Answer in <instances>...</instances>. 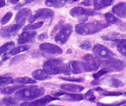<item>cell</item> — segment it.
I'll list each match as a JSON object with an SVG mask.
<instances>
[{
	"instance_id": "obj_10",
	"label": "cell",
	"mask_w": 126,
	"mask_h": 106,
	"mask_svg": "<svg viewBox=\"0 0 126 106\" xmlns=\"http://www.w3.org/2000/svg\"><path fill=\"white\" fill-rule=\"evenodd\" d=\"M70 14L72 17H76L83 16L85 17H91L97 15L99 13L92 10L85 9L80 7H76L71 10Z\"/></svg>"
},
{
	"instance_id": "obj_12",
	"label": "cell",
	"mask_w": 126,
	"mask_h": 106,
	"mask_svg": "<svg viewBox=\"0 0 126 106\" xmlns=\"http://www.w3.org/2000/svg\"><path fill=\"white\" fill-rule=\"evenodd\" d=\"M51 94L56 97L64 96V100L69 101H79L84 99V96L81 94L69 93L62 91H52Z\"/></svg>"
},
{
	"instance_id": "obj_19",
	"label": "cell",
	"mask_w": 126,
	"mask_h": 106,
	"mask_svg": "<svg viewBox=\"0 0 126 106\" xmlns=\"http://www.w3.org/2000/svg\"><path fill=\"white\" fill-rule=\"evenodd\" d=\"M115 0H94V5L95 10L98 11L112 5Z\"/></svg>"
},
{
	"instance_id": "obj_47",
	"label": "cell",
	"mask_w": 126,
	"mask_h": 106,
	"mask_svg": "<svg viewBox=\"0 0 126 106\" xmlns=\"http://www.w3.org/2000/svg\"><path fill=\"white\" fill-rule=\"evenodd\" d=\"M19 0H7V1L9 3H11L12 4H15L18 2Z\"/></svg>"
},
{
	"instance_id": "obj_15",
	"label": "cell",
	"mask_w": 126,
	"mask_h": 106,
	"mask_svg": "<svg viewBox=\"0 0 126 106\" xmlns=\"http://www.w3.org/2000/svg\"><path fill=\"white\" fill-rule=\"evenodd\" d=\"M35 31H24L20 34L17 39V43L19 44H25L30 42L36 35Z\"/></svg>"
},
{
	"instance_id": "obj_21",
	"label": "cell",
	"mask_w": 126,
	"mask_h": 106,
	"mask_svg": "<svg viewBox=\"0 0 126 106\" xmlns=\"http://www.w3.org/2000/svg\"><path fill=\"white\" fill-rule=\"evenodd\" d=\"M69 64L73 74L77 75L84 72L81 62L78 61H73L69 62Z\"/></svg>"
},
{
	"instance_id": "obj_48",
	"label": "cell",
	"mask_w": 126,
	"mask_h": 106,
	"mask_svg": "<svg viewBox=\"0 0 126 106\" xmlns=\"http://www.w3.org/2000/svg\"><path fill=\"white\" fill-rule=\"evenodd\" d=\"M6 5L5 2L4 0H0V8H2Z\"/></svg>"
},
{
	"instance_id": "obj_44",
	"label": "cell",
	"mask_w": 126,
	"mask_h": 106,
	"mask_svg": "<svg viewBox=\"0 0 126 106\" xmlns=\"http://www.w3.org/2000/svg\"><path fill=\"white\" fill-rule=\"evenodd\" d=\"M117 50L119 52V53L121 54L122 56H124V57H125L126 58V50L121 48L120 47H117Z\"/></svg>"
},
{
	"instance_id": "obj_31",
	"label": "cell",
	"mask_w": 126,
	"mask_h": 106,
	"mask_svg": "<svg viewBox=\"0 0 126 106\" xmlns=\"http://www.w3.org/2000/svg\"><path fill=\"white\" fill-rule=\"evenodd\" d=\"M17 99H15L12 97L4 98L2 99L3 103L6 106H16L17 105Z\"/></svg>"
},
{
	"instance_id": "obj_17",
	"label": "cell",
	"mask_w": 126,
	"mask_h": 106,
	"mask_svg": "<svg viewBox=\"0 0 126 106\" xmlns=\"http://www.w3.org/2000/svg\"><path fill=\"white\" fill-rule=\"evenodd\" d=\"M50 75H51L46 72L44 69H37L32 74L33 78L38 81H44L50 79L51 78Z\"/></svg>"
},
{
	"instance_id": "obj_27",
	"label": "cell",
	"mask_w": 126,
	"mask_h": 106,
	"mask_svg": "<svg viewBox=\"0 0 126 106\" xmlns=\"http://www.w3.org/2000/svg\"><path fill=\"white\" fill-rule=\"evenodd\" d=\"M14 83L19 84H33L36 83V81L29 77H22L14 80Z\"/></svg>"
},
{
	"instance_id": "obj_23",
	"label": "cell",
	"mask_w": 126,
	"mask_h": 106,
	"mask_svg": "<svg viewBox=\"0 0 126 106\" xmlns=\"http://www.w3.org/2000/svg\"><path fill=\"white\" fill-rule=\"evenodd\" d=\"M24 87L22 85H14L12 86H9L0 90V93L3 95H10L15 92L17 90L23 88Z\"/></svg>"
},
{
	"instance_id": "obj_37",
	"label": "cell",
	"mask_w": 126,
	"mask_h": 106,
	"mask_svg": "<svg viewBox=\"0 0 126 106\" xmlns=\"http://www.w3.org/2000/svg\"><path fill=\"white\" fill-rule=\"evenodd\" d=\"M59 78L66 81H69V82H72L82 83L84 81V79L82 78H76V77H60Z\"/></svg>"
},
{
	"instance_id": "obj_13",
	"label": "cell",
	"mask_w": 126,
	"mask_h": 106,
	"mask_svg": "<svg viewBox=\"0 0 126 106\" xmlns=\"http://www.w3.org/2000/svg\"><path fill=\"white\" fill-rule=\"evenodd\" d=\"M60 100L59 98H58L56 97H53L50 95H46L40 99H38L32 102H25L22 103L20 106H45L52 101Z\"/></svg>"
},
{
	"instance_id": "obj_8",
	"label": "cell",
	"mask_w": 126,
	"mask_h": 106,
	"mask_svg": "<svg viewBox=\"0 0 126 106\" xmlns=\"http://www.w3.org/2000/svg\"><path fill=\"white\" fill-rule=\"evenodd\" d=\"M93 51L94 55L99 59L108 60L115 56L114 52L110 50L108 48L100 44L94 45Z\"/></svg>"
},
{
	"instance_id": "obj_24",
	"label": "cell",
	"mask_w": 126,
	"mask_h": 106,
	"mask_svg": "<svg viewBox=\"0 0 126 106\" xmlns=\"http://www.w3.org/2000/svg\"><path fill=\"white\" fill-rule=\"evenodd\" d=\"M95 91L98 92L101 95L105 96H119L120 95H123V93L121 92L110 91L104 90L99 87L96 88L95 89Z\"/></svg>"
},
{
	"instance_id": "obj_42",
	"label": "cell",
	"mask_w": 126,
	"mask_h": 106,
	"mask_svg": "<svg viewBox=\"0 0 126 106\" xmlns=\"http://www.w3.org/2000/svg\"><path fill=\"white\" fill-rule=\"evenodd\" d=\"M94 0H85L80 3V4L85 6H90L94 4Z\"/></svg>"
},
{
	"instance_id": "obj_30",
	"label": "cell",
	"mask_w": 126,
	"mask_h": 106,
	"mask_svg": "<svg viewBox=\"0 0 126 106\" xmlns=\"http://www.w3.org/2000/svg\"><path fill=\"white\" fill-rule=\"evenodd\" d=\"M84 98L90 102H95L96 97L94 95V91L93 90H89L84 94Z\"/></svg>"
},
{
	"instance_id": "obj_4",
	"label": "cell",
	"mask_w": 126,
	"mask_h": 106,
	"mask_svg": "<svg viewBox=\"0 0 126 106\" xmlns=\"http://www.w3.org/2000/svg\"><path fill=\"white\" fill-rule=\"evenodd\" d=\"M102 69L108 72H119L123 71L126 67L125 63L119 59L111 58L101 62Z\"/></svg>"
},
{
	"instance_id": "obj_39",
	"label": "cell",
	"mask_w": 126,
	"mask_h": 106,
	"mask_svg": "<svg viewBox=\"0 0 126 106\" xmlns=\"http://www.w3.org/2000/svg\"><path fill=\"white\" fill-rule=\"evenodd\" d=\"M34 0H23V1L20 2L16 7H15L14 10H17L18 9H20V8H22L24 6L29 4V3H30L34 1Z\"/></svg>"
},
{
	"instance_id": "obj_28",
	"label": "cell",
	"mask_w": 126,
	"mask_h": 106,
	"mask_svg": "<svg viewBox=\"0 0 126 106\" xmlns=\"http://www.w3.org/2000/svg\"><path fill=\"white\" fill-rule=\"evenodd\" d=\"M29 48L30 47L29 45H23V46H19L13 49L8 53V54L11 56L16 55L19 53L23 52L28 50Z\"/></svg>"
},
{
	"instance_id": "obj_20",
	"label": "cell",
	"mask_w": 126,
	"mask_h": 106,
	"mask_svg": "<svg viewBox=\"0 0 126 106\" xmlns=\"http://www.w3.org/2000/svg\"><path fill=\"white\" fill-rule=\"evenodd\" d=\"M60 87L63 90L72 92H79L84 89L82 86L72 84H62Z\"/></svg>"
},
{
	"instance_id": "obj_49",
	"label": "cell",
	"mask_w": 126,
	"mask_h": 106,
	"mask_svg": "<svg viewBox=\"0 0 126 106\" xmlns=\"http://www.w3.org/2000/svg\"><path fill=\"white\" fill-rule=\"evenodd\" d=\"M8 58H9V57H8V56H4V57L2 58L1 61H5L7 59H8Z\"/></svg>"
},
{
	"instance_id": "obj_14",
	"label": "cell",
	"mask_w": 126,
	"mask_h": 106,
	"mask_svg": "<svg viewBox=\"0 0 126 106\" xmlns=\"http://www.w3.org/2000/svg\"><path fill=\"white\" fill-rule=\"evenodd\" d=\"M31 10L29 8H23L17 12L16 17L15 21L16 23H18L23 26L27 18L30 15Z\"/></svg>"
},
{
	"instance_id": "obj_51",
	"label": "cell",
	"mask_w": 126,
	"mask_h": 106,
	"mask_svg": "<svg viewBox=\"0 0 126 106\" xmlns=\"http://www.w3.org/2000/svg\"><path fill=\"white\" fill-rule=\"evenodd\" d=\"M124 94H125V95H126V92H125V93H124Z\"/></svg>"
},
{
	"instance_id": "obj_36",
	"label": "cell",
	"mask_w": 126,
	"mask_h": 106,
	"mask_svg": "<svg viewBox=\"0 0 126 106\" xmlns=\"http://www.w3.org/2000/svg\"><path fill=\"white\" fill-rule=\"evenodd\" d=\"M113 42L117 47L123 48L126 50V39H117L114 40Z\"/></svg>"
},
{
	"instance_id": "obj_41",
	"label": "cell",
	"mask_w": 126,
	"mask_h": 106,
	"mask_svg": "<svg viewBox=\"0 0 126 106\" xmlns=\"http://www.w3.org/2000/svg\"><path fill=\"white\" fill-rule=\"evenodd\" d=\"M63 21L62 20H60L57 24L54 27V28L53 29L52 31V33H51V37H52L54 36V35L56 33V32L58 30L61 28V27H62V25L63 24Z\"/></svg>"
},
{
	"instance_id": "obj_5",
	"label": "cell",
	"mask_w": 126,
	"mask_h": 106,
	"mask_svg": "<svg viewBox=\"0 0 126 106\" xmlns=\"http://www.w3.org/2000/svg\"><path fill=\"white\" fill-rule=\"evenodd\" d=\"M73 32V27L70 24L62 26L59 32L55 36L54 40L58 45H64L67 43Z\"/></svg>"
},
{
	"instance_id": "obj_33",
	"label": "cell",
	"mask_w": 126,
	"mask_h": 106,
	"mask_svg": "<svg viewBox=\"0 0 126 106\" xmlns=\"http://www.w3.org/2000/svg\"><path fill=\"white\" fill-rule=\"evenodd\" d=\"M14 79L11 77H0V86L5 85L9 84H14Z\"/></svg>"
},
{
	"instance_id": "obj_1",
	"label": "cell",
	"mask_w": 126,
	"mask_h": 106,
	"mask_svg": "<svg viewBox=\"0 0 126 106\" xmlns=\"http://www.w3.org/2000/svg\"><path fill=\"white\" fill-rule=\"evenodd\" d=\"M111 25L107 21L96 20L87 23H80L75 27V31L77 34L87 35L95 34Z\"/></svg>"
},
{
	"instance_id": "obj_35",
	"label": "cell",
	"mask_w": 126,
	"mask_h": 106,
	"mask_svg": "<svg viewBox=\"0 0 126 106\" xmlns=\"http://www.w3.org/2000/svg\"><path fill=\"white\" fill-rule=\"evenodd\" d=\"M13 16V13L11 11L7 12L6 14L2 17L0 19V23L1 25H5L11 19Z\"/></svg>"
},
{
	"instance_id": "obj_32",
	"label": "cell",
	"mask_w": 126,
	"mask_h": 106,
	"mask_svg": "<svg viewBox=\"0 0 126 106\" xmlns=\"http://www.w3.org/2000/svg\"><path fill=\"white\" fill-rule=\"evenodd\" d=\"M14 45H15V43L12 41L8 42L6 44H4L2 46H1V47L0 48V54H2V53L7 51V50L12 49L14 46Z\"/></svg>"
},
{
	"instance_id": "obj_2",
	"label": "cell",
	"mask_w": 126,
	"mask_h": 106,
	"mask_svg": "<svg viewBox=\"0 0 126 106\" xmlns=\"http://www.w3.org/2000/svg\"><path fill=\"white\" fill-rule=\"evenodd\" d=\"M45 92L46 90L42 86H32L18 90L14 96L17 101L28 102L42 96Z\"/></svg>"
},
{
	"instance_id": "obj_50",
	"label": "cell",
	"mask_w": 126,
	"mask_h": 106,
	"mask_svg": "<svg viewBox=\"0 0 126 106\" xmlns=\"http://www.w3.org/2000/svg\"><path fill=\"white\" fill-rule=\"evenodd\" d=\"M79 0H73V1H78Z\"/></svg>"
},
{
	"instance_id": "obj_22",
	"label": "cell",
	"mask_w": 126,
	"mask_h": 106,
	"mask_svg": "<svg viewBox=\"0 0 126 106\" xmlns=\"http://www.w3.org/2000/svg\"><path fill=\"white\" fill-rule=\"evenodd\" d=\"M67 2V0H46L45 4L48 7L61 8L65 5Z\"/></svg>"
},
{
	"instance_id": "obj_3",
	"label": "cell",
	"mask_w": 126,
	"mask_h": 106,
	"mask_svg": "<svg viewBox=\"0 0 126 106\" xmlns=\"http://www.w3.org/2000/svg\"><path fill=\"white\" fill-rule=\"evenodd\" d=\"M82 64L84 72H90L96 71L100 67L101 62L100 59L90 54H87L82 59Z\"/></svg>"
},
{
	"instance_id": "obj_26",
	"label": "cell",
	"mask_w": 126,
	"mask_h": 106,
	"mask_svg": "<svg viewBox=\"0 0 126 106\" xmlns=\"http://www.w3.org/2000/svg\"><path fill=\"white\" fill-rule=\"evenodd\" d=\"M104 17L106 21L110 24H117L121 22L120 20L110 12L106 13L104 15Z\"/></svg>"
},
{
	"instance_id": "obj_11",
	"label": "cell",
	"mask_w": 126,
	"mask_h": 106,
	"mask_svg": "<svg viewBox=\"0 0 126 106\" xmlns=\"http://www.w3.org/2000/svg\"><path fill=\"white\" fill-rule=\"evenodd\" d=\"M22 26L20 24L16 23L4 27L0 29V36L3 38H10L16 34Z\"/></svg>"
},
{
	"instance_id": "obj_46",
	"label": "cell",
	"mask_w": 126,
	"mask_h": 106,
	"mask_svg": "<svg viewBox=\"0 0 126 106\" xmlns=\"http://www.w3.org/2000/svg\"><path fill=\"white\" fill-rule=\"evenodd\" d=\"M87 20V17H81L79 19V22L80 23H84Z\"/></svg>"
},
{
	"instance_id": "obj_7",
	"label": "cell",
	"mask_w": 126,
	"mask_h": 106,
	"mask_svg": "<svg viewBox=\"0 0 126 106\" xmlns=\"http://www.w3.org/2000/svg\"><path fill=\"white\" fill-rule=\"evenodd\" d=\"M54 11L50 9H39L36 10L32 15L29 17L28 22L33 23L39 19L51 18L54 16Z\"/></svg>"
},
{
	"instance_id": "obj_45",
	"label": "cell",
	"mask_w": 126,
	"mask_h": 106,
	"mask_svg": "<svg viewBox=\"0 0 126 106\" xmlns=\"http://www.w3.org/2000/svg\"><path fill=\"white\" fill-rule=\"evenodd\" d=\"M119 28L120 29V31L122 32H126V23H122Z\"/></svg>"
},
{
	"instance_id": "obj_18",
	"label": "cell",
	"mask_w": 126,
	"mask_h": 106,
	"mask_svg": "<svg viewBox=\"0 0 126 106\" xmlns=\"http://www.w3.org/2000/svg\"><path fill=\"white\" fill-rule=\"evenodd\" d=\"M102 83L103 84L108 85L113 88H120L124 85V84L120 80L114 78H107L99 81V84Z\"/></svg>"
},
{
	"instance_id": "obj_6",
	"label": "cell",
	"mask_w": 126,
	"mask_h": 106,
	"mask_svg": "<svg viewBox=\"0 0 126 106\" xmlns=\"http://www.w3.org/2000/svg\"><path fill=\"white\" fill-rule=\"evenodd\" d=\"M63 64L61 61L58 59H52L45 62L43 64V69L52 75H56L62 72Z\"/></svg>"
},
{
	"instance_id": "obj_34",
	"label": "cell",
	"mask_w": 126,
	"mask_h": 106,
	"mask_svg": "<svg viewBox=\"0 0 126 106\" xmlns=\"http://www.w3.org/2000/svg\"><path fill=\"white\" fill-rule=\"evenodd\" d=\"M62 72L63 73V74L65 76H69L72 74V72L69 63L63 64L62 68Z\"/></svg>"
},
{
	"instance_id": "obj_25",
	"label": "cell",
	"mask_w": 126,
	"mask_h": 106,
	"mask_svg": "<svg viewBox=\"0 0 126 106\" xmlns=\"http://www.w3.org/2000/svg\"><path fill=\"white\" fill-rule=\"evenodd\" d=\"M121 37H122V35L121 34L114 32H112L109 33L106 35L102 36V38L105 41L113 42L115 40L120 39V38H121Z\"/></svg>"
},
{
	"instance_id": "obj_9",
	"label": "cell",
	"mask_w": 126,
	"mask_h": 106,
	"mask_svg": "<svg viewBox=\"0 0 126 106\" xmlns=\"http://www.w3.org/2000/svg\"><path fill=\"white\" fill-rule=\"evenodd\" d=\"M39 49L41 52L48 55H58L63 53V50L56 45L50 43H44L40 45Z\"/></svg>"
},
{
	"instance_id": "obj_38",
	"label": "cell",
	"mask_w": 126,
	"mask_h": 106,
	"mask_svg": "<svg viewBox=\"0 0 126 106\" xmlns=\"http://www.w3.org/2000/svg\"><path fill=\"white\" fill-rule=\"evenodd\" d=\"M80 48L84 50H88L91 48V44L89 41H84L81 45L80 46Z\"/></svg>"
},
{
	"instance_id": "obj_29",
	"label": "cell",
	"mask_w": 126,
	"mask_h": 106,
	"mask_svg": "<svg viewBox=\"0 0 126 106\" xmlns=\"http://www.w3.org/2000/svg\"><path fill=\"white\" fill-rule=\"evenodd\" d=\"M44 25V22H39L32 24H29L25 26L23 28V31H29L34 30L41 28Z\"/></svg>"
},
{
	"instance_id": "obj_43",
	"label": "cell",
	"mask_w": 126,
	"mask_h": 106,
	"mask_svg": "<svg viewBox=\"0 0 126 106\" xmlns=\"http://www.w3.org/2000/svg\"><path fill=\"white\" fill-rule=\"evenodd\" d=\"M48 37V34L47 33L45 32L39 34L37 37V39L39 41H43L47 39Z\"/></svg>"
},
{
	"instance_id": "obj_16",
	"label": "cell",
	"mask_w": 126,
	"mask_h": 106,
	"mask_svg": "<svg viewBox=\"0 0 126 106\" xmlns=\"http://www.w3.org/2000/svg\"><path fill=\"white\" fill-rule=\"evenodd\" d=\"M112 12L120 18L126 17V3L119 2L114 6L112 8Z\"/></svg>"
},
{
	"instance_id": "obj_40",
	"label": "cell",
	"mask_w": 126,
	"mask_h": 106,
	"mask_svg": "<svg viewBox=\"0 0 126 106\" xmlns=\"http://www.w3.org/2000/svg\"><path fill=\"white\" fill-rule=\"evenodd\" d=\"M108 72H108L107 71L104 70L103 69H102V70H100L99 71H98L97 73L94 74L93 75V76L94 79L98 80L99 78H100L101 76H103Z\"/></svg>"
}]
</instances>
